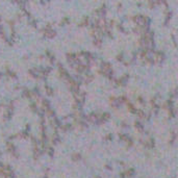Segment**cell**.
Instances as JSON below:
<instances>
[{
    "label": "cell",
    "mask_w": 178,
    "mask_h": 178,
    "mask_svg": "<svg viewBox=\"0 0 178 178\" xmlns=\"http://www.w3.org/2000/svg\"><path fill=\"white\" fill-rule=\"evenodd\" d=\"M99 73L108 77L109 79L113 78V75H114V70H113V67L109 62L107 61H102L100 64V68H99Z\"/></svg>",
    "instance_id": "cell-1"
},
{
    "label": "cell",
    "mask_w": 178,
    "mask_h": 178,
    "mask_svg": "<svg viewBox=\"0 0 178 178\" xmlns=\"http://www.w3.org/2000/svg\"><path fill=\"white\" fill-rule=\"evenodd\" d=\"M43 34H44V36H46L48 39H52V38H54L56 35V31L53 29L50 25H47L43 29Z\"/></svg>",
    "instance_id": "cell-2"
},
{
    "label": "cell",
    "mask_w": 178,
    "mask_h": 178,
    "mask_svg": "<svg viewBox=\"0 0 178 178\" xmlns=\"http://www.w3.org/2000/svg\"><path fill=\"white\" fill-rule=\"evenodd\" d=\"M67 60H68V64L73 66V67H75L78 62H80L76 53H68L67 54Z\"/></svg>",
    "instance_id": "cell-3"
},
{
    "label": "cell",
    "mask_w": 178,
    "mask_h": 178,
    "mask_svg": "<svg viewBox=\"0 0 178 178\" xmlns=\"http://www.w3.org/2000/svg\"><path fill=\"white\" fill-rule=\"evenodd\" d=\"M95 15L97 16V19H104L105 15H106V8H105V5H102L100 6L99 8H97L95 11Z\"/></svg>",
    "instance_id": "cell-4"
},
{
    "label": "cell",
    "mask_w": 178,
    "mask_h": 178,
    "mask_svg": "<svg viewBox=\"0 0 178 178\" xmlns=\"http://www.w3.org/2000/svg\"><path fill=\"white\" fill-rule=\"evenodd\" d=\"M59 75H60V77L61 78H64V79H66V80H69L71 77H70V75H69V73H68V71L64 68V66H61V65H59Z\"/></svg>",
    "instance_id": "cell-5"
},
{
    "label": "cell",
    "mask_w": 178,
    "mask_h": 178,
    "mask_svg": "<svg viewBox=\"0 0 178 178\" xmlns=\"http://www.w3.org/2000/svg\"><path fill=\"white\" fill-rule=\"evenodd\" d=\"M164 59H165L164 52H161V51H156V52H154V56H153L154 62H161V61H164Z\"/></svg>",
    "instance_id": "cell-6"
},
{
    "label": "cell",
    "mask_w": 178,
    "mask_h": 178,
    "mask_svg": "<svg viewBox=\"0 0 178 178\" xmlns=\"http://www.w3.org/2000/svg\"><path fill=\"white\" fill-rule=\"evenodd\" d=\"M128 79H129V75H128V74H124L120 79L116 80V82H117L118 86H125V85L127 83Z\"/></svg>",
    "instance_id": "cell-7"
},
{
    "label": "cell",
    "mask_w": 178,
    "mask_h": 178,
    "mask_svg": "<svg viewBox=\"0 0 178 178\" xmlns=\"http://www.w3.org/2000/svg\"><path fill=\"white\" fill-rule=\"evenodd\" d=\"M111 118V115L108 114V113H103V114H100V124H102V123H105L106 121H108Z\"/></svg>",
    "instance_id": "cell-8"
},
{
    "label": "cell",
    "mask_w": 178,
    "mask_h": 178,
    "mask_svg": "<svg viewBox=\"0 0 178 178\" xmlns=\"http://www.w3.org/2000/svg\"><path fill=\"white\" fill-rule=\"evenodd\" d=\"M42 108H43V111L45 113L48 112L49 109H51V106H50V103H49L48 100H43L42 101Z\"/></svg>",
    "instance_id": "cell-9"
},
{
    "label": "cell",
    "mask_w": 178,
    "mask_h": 178,
    "mask_svg": "<svg viewBox=\"0 0 178 178\" xmlns=\"http://www.w3.org/2000/svg\"><path fill=\"white\" fill-rule=\"evenodd\" d=\"M134 126H135V128L139 130V131H144V125L141 123V122H139V121H137V122H134Z\"/></svg>",
    "instance_id": "cell-10"
},
{
    "label": "cell",
    "mask_w": 178,
    "mask_h": 178,
    "mask_svg": "<svg viewBox=\"0 0 178 178\" xmlns=\"http://www.w3.org/2000/svg\"><path fill=\"white\" fill-rule=\"evenodd\" d=\"M135 115L140 119H145V117H146V114H145L143 111H141V109H138L137 113H135Z\"/></svg>",
    "instance_id": "cell-11"
},
{
    "label": "cell",
    "mask_w": 178,
    "mask_h": 178,
    "mask_svg": "<svg viewBox=\"0 0 178 178\" xmlns=\"http://www.w3.org/2000/svg\"><path fill=\"white\" fill-rule=\"evenodd\" d=\"M23 96L30 99V98H32V93H31V91H29V90H24V92H23Z\"/></svg>",
    "instance_id": "cell-12"
},
{
    "label": "cell",
    "mask_w": 178,
    "mask_h": 178,
    "mask_svg": "<svg viewBox=\"0 0 178 178\" xmlns=\"http://www.w3.org/2000/svg\"><path fill=\"white\" fill-rule=\"evenodd\" d=\"M45 91L48 95H53V89L51 87H49L48 85H45Z\"/></svg>",
    "instance_id": "cell-13"
},
{
    "label": "cell",
    "mask_w": 178,
    "mask_h": 178,
    "mask_svg": "<svg viewBox=\"0 0 178 178\" xmlns=\"http://www.w3.org/2000/svg\"><path fill=\"white\" fill-rule=\"evenodd\" d=\"M80 25L81 26H87V25H90V19L88 17H85L83 19H82V22L80 23Z\"/></svg>",
    "instance_id": "cell-14"
},
{
    "label": "cell",
    "mask_w": 178,
    "mask_h": 178,
    "mask_svg": "<svg viewBox=\"0 0 178 178\" xmlns=\"http://www.w3.org/2000/svg\"><path fill=\"white\" fill-rule=\"evenodd\" d=\"M46 54H47V56H48V59H49V60L51 61V62H54V60H55V57H54V55L50 52V51H47L46 52Z\"/></svg>",
    "instance_id": "cell-15"
},
{
    "label": "cell",
    "mask_w": 178,
    "mask_h": 178,
    "mask_svg": "<svg viewBox=\"0 0 178 178\" xmlns=\"http://www.w3.org/2000/svg\"><path fill=\"white\" fill-rule=\"evenodd\" d=\"M59 142V137L57 133H54L53 134V137H52V143L53 144H57Z\"/></svg>",
    "instance_id": "cell-16"
},
{
    "label": "cell",
    "mask_w": 178,
    "mask_h": 178,
    "mask_svg": "<svg viewBox=\"0 0 178 178\" xmlns=\"http://www.w3.org/2000/svg\"><path fill=\"white\" fill-rule=\"evenodd\" d=\"M72 157H73V160H80V158H81L80 154H77V153L73 154V155H72Z\"/></svg>",
    "instance_id": "cell-17"
},
{
    "label": "cell",
    "mask_w": 178,
    "mask_h": 178,
    "mask_svg": "<svg viewBox=\"0 0 178 178\" xmlns=\"http://www.w3.org/2000/svg\"><path fill=\"white\" fill-rule=\"evenodd\" d=\"M117 59H118V60H123V54L121 53L120 55H118V56H117Z\"/></svg>",
    "instance_id": "cell-18"
}]
</instances>
